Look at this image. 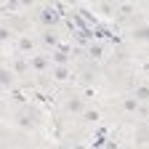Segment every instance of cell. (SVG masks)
Segmentation results:
<instances>
[{
  "label": "cell",
  "instance_id": "obj_3",
  "mask_svg": "<svg viewBox=\"0 0 149 149\" xmlns=\"http://www.w3.org/2000/svg\"><path fill=\"white\" fill-rule=\"evenodd\" d=\"M19 45H22V51H29V48H32V40H29V37H24Z\"/></svg>",
  "mask_w": 149,
  "mask_h": 149
},
{
  "label": "cell",
  "instance_id": "obj_5",
  "mask_svg": "<svg viewBox=\"0 0 149 149\" xmlns=\"http://www.w3.org/2000/svg\"><path fill=\"white\" fill-rule=\"evenodd\" d=\"M45 43H48V45H56V35L48 32V35H45Z\"/></svg>",
  "mask_w": 149,
  "mask_h": 149
},
{
  "label": "cell",
  "instance_id": "obj_2",
  "mask_svg": "<svg viewBox=\"0 0 149 149\" xmlns=\"http://www.w3.org/2000/svg\"><path fill=\"white\" fill-rule=\"evenodd\" d=\"M69 109H72V112H80V109H83V104L74 99V101H69Z\"/></svg>",
  "mask_w": 149,
  "mask_h": 149
},
{
  "label": "cell",
  "instance_id": "obj_1",
  "mask_svg": "<svg viewBox=\"0 0 149 149\" xmlns=\"http://www.w3.org/2000/svg\"><path fill=\"white\" fill-rule=\"evenodd\" d=\"M40 22H43V24H56V22H59V13H56L53 8H43Z\"/></svg>",
  "mask_w": 149,
  "mask_h": 149
},
{
  "label": "cell",
  "instance_id": "obj_12",
  "mask_svg": "<svg viewBox=\"0 0 149 149\" xmlns=\"http://www.w3.org/2000/svg\"><path fill=\"white\" fill-rule=\"evenodd\" d=\"M72 149H83V146H72Z\"/></svg>",
  "mask_w": 149,
  "mask_h": 149
},
{
  "label": "cell",
  "instance_id": "obj_10",
  "mask_svg": "<svg viewBox=\"0 0 149 149\" xmlns=\"http://www.w3.org/2000/svg\"><path fill=\"white\" fill-rule=\"evenodd\" d=\"M139 107V101H133V99H130V101H125V109H136Z\"/></svg>",
  "mask_w": 149,
  "mask_h": 149
},
{
  "label": "cell",
  "instance_id": "obj_11",
  "mask_svg": "<svg viewBox=\"0 0 149 149\" xmlns=\"http://www.w3.org/2000/svg\"><path fill=\"white\" fill-rule=\"evenodd\" d=\"M0 83H11V77H8V72H0Z\"/></svg>",
  "mask_w": 149,
  "mask_h": 149
},
{
  "label": "cell",
  "instance_id": "obj_6",
  "mask_svg": "<svg viewBox=\"0 0 149 149\" xmlns=\"http://www.w3.org/2000/svg\"><path fill=\"white\" fill-rule=\"evenodd\" d=\"M136 37H139V40H146V27H141V29L136 32Z\"/></svg>",
  "mask_w": 149,
  "mask_h": 149
},
{
  "label": "cell",
  "instance_id": "obj_4",
  "mask_svg": "<svg viewBox=\"0 0 149 149\" xmlns=\"http://www.w3.org/2000/svg\"><path fill=\"white\" fill-rule=\"evenodd\" d=\"M8 37H11V32L6 27H0V40H8Z\"/></svg>",
  "mask_w": 149,
  "mask_h": 149
},
{
  "label": "cell",
  "instance_id": "obj_9",
  "mask_svg": "<svg viewBox=\"0 0 149 149\" xmlns=\"http://www.w3.org/2000/svg\"><path fill=\"white\" fill-rule=\"evenodd\" d=\"M136 99H141V101L146 99V88H139V93H136Z\"/></svg>",
  "mask_w": 149,
  "mask_h": 149
},
{
  "label": "cell",
  "instance_id": "obj_7",
  "mask_svg": "<svg viewBox=\"0 0 149 149\" xmlns=\"http://www.w3.org/2000/svg\"><path fill=\"white\" fill-rule=\"evenodd\" d=\"M91 56H96V59H99V56H101V48H99V45H93V48H91Z\"/></svg>",
  "mask_w": 149,
  "mask_h": 149
},
{
  "label": "cell",
  "instance_id": "obj_8",
  "mask_svg": "<svg viewBox=\"0 0 149 149\" xmlns=\"http://www.w3.org/2000/svg\"><path fill=\"white\" fill-rule=\"evenodd\" d=\"M32 64H35V67H37V69H43V67H45V59H35V61H32Z\"/></svg>",
  "mask_w": 149,
  "mask_h": 149
}]
</instances>
